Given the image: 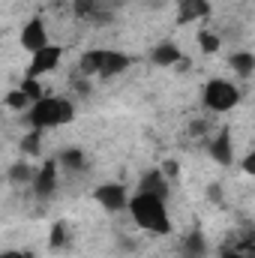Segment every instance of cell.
<instances>
[{
    "instance_id": "6da1fadb",
    "label": "cell",
    "mask_w": 255,
    "mask_h": 258,
    "mask_svg": "<svg viewBox=\"0 0 255 258\" xmlns=\"http://www.w3.org/2000/svg\"><path fill=\"white\" fill-rule=\"evenodd\" d=\"M129 213H132L135 225H141L144 231H153V234H168L171 231V219H168L162 195L135 192L129 198Z\"/></svg>"
},
{
    "instance_id": "7a4b0ae2",
    "label": "cell",
    "mask_w": 255,
    "mask_h": 258,
    "mask_svg": "<svg viewBox=\"0 0 255 258\" xmlns=\"http://www.w3.org/2000/svg\"><path fill=\"white\" fill-rule=\"evenodd\" d=\"M72 117H75V105L63 96H45V99L33 102L27 111V123L33 129L63 126V123H72Z\"/></svg>"
},
{
    "instance_id": "3957f363",
    "label": "cell",
    "mask_w": 255,
    "mask_h": 258,
    "mask_svg": "<svg viewBox=\"0 0 255 258\" xmlns=\"http://www.w3.org/2000/svg\"><path fill=\"white\" fill-rule=\"evenodd\" d=\"M237 99H240V93H237V87H234L231 81L213 78V81L204 84V105H207L210 111H216V114L231 111V108L237 105Z\"/></svg>"
},
{
    "instance_id": "277c9868",
    "label": "cell",
    "mask_w": 255,
    "mask_h": 258,
    "mask_svg": "<svg viewBox=\"0 0 255 258\" xmlns=\"http://www.w3.org/2000/svg\"><path fill=\"white\" fill-rule=\"evenodd\" d=\"M60 57H63V48H60V45H45L42 51H36V54H33L27 75H30V78H39V75L54 72L57 63H60Z\"/></svg>"
},
{
    "instance_id": "5b68a950",
    "label": "cell",
    "mask_w": 255,
    "mask_h": 258,
    "mask_svg": "<svg viewBox=\"0 0 255 258\" xmlns=\"http://www.w3.org/2000/svg\"><path fill=\"white\" fill-rule=\"evenodd\" d=\"M93 198H96L105 210H111V213L129 207V195H126V189H123L120 183H102V186H96Z\"/></svg>"
},
{
    "instance_id": "8992f818",
    "label": "cell",
    "mask_w": 255,
    "mask_h": 258,
    "mask_svg": "<svg viewBox=\"0 0 255 258\" xmlns=\"http://www.w3.org/2000/svg\"><path fill=\"white\" fill-rule=\"evenodd\" d=\"M21 45H24L27 51H33V54L48 45V33H45L42 18H30V21L24 24V30H21Z\"/></svg>"
},
{
    "instance_id": "52a82bcc",
    "label": "cell",
    "mask_w": 255,
    "mask_h": 258,
    "mask_svg": "<svg viewBox=\"0 0 255 258\" xmlns=\"http://www.w3.org/2000/svg\"><path fill=\"white\" fill-rule=\"evenodd\" d=\"M54 189H57V162L48 159V162L36 171V177H33V192L39 195V198H51Z\"/></svg>"
},
{
    "instance_id": "ba28073f",
    "label": "cell",
    "mask_w": 255,
    "mask_h": 258,
    "mask_svg": "<svg viewBox=\"0 0 255 258\" xmlns=\"http://www.w3.org/2000/svg\"><path fill=\"white\" fill-rule=\"evenodd\" d=\"M210 156L219 165H231L234 162V147H231V132L228 129H219L216 132V138L210 141Z\"/></svg>"
},
{
    "instance_id": "9c48e42d",
    "label": "cell",
    "mask_w": 255,
    "mask_h": 258,
    "mask_svg": "<svg viewBox=\"0 0 255 258\" xmlns=\"http://www.w3.org/2000/svg\"><path fill=\"white\" fill-rule=\"evenodd\" d=\"M210 15V3L207 0H180V12H177V24H189L198 18Z\"/></svg>"
},
{
    "instance_id": "30bf717a",
    "label": "cell",
    "mask_w": 255,
    "mask_h": 258,
    "mask_svg": "<svg viewBox=\"0 0 255 258\" xmlns=\"http://www.w3.org/2000/svg\"><path fill=\"white\" fill-rule=\"evenodd\" d=\"M138 192H150V195H168V177L162 171H147L138 183Z\"/></svg>"
},
{
    "instance_id": "8fae6325",
    "label": "cell",
    "mask_w": 255,
    "mask_h": 258,
    "mask_svg": "<svg viewBox=\"0 0 255 258\" xmlns=\"http://www.w3.org/2000/svg\"><path fill=\"white\" fill-rule=\"evenodd\" d=\"M105 57H108V51L105 48H93V51H84L81 54V75H99L102 72V66H105Z\"/></svg>"
},
{
    "instance_id": "7c38bea8",
    "label": "cell",
    "mask_w": 255,
    "mask_h": 258,
    "mask_svg": "<svg viewBox=\"0 0 255 258\" xmlns=\"http://www.w3.org/2000/svg\"><path fill=\"white\" fill-rule=\"evenodd\" d=\"M183 54H180V48L174 45V42H162V45H156L153 48V54H150V60L156 66H174V63H183L180 60Z\"/></svg>"
},
{
    "instance_id": "4fadbf2b",
    "label": "cell",
    "mask_w": 255,
    "mask_h": 258,
    "mask_svg": "<svg viewBox=\"0 0 255 258\" xmlns=\"http://www.w3.org/2000/svg\"><path fill=\"white\" fill-rule=\"evenodd\" d=\"M129 63H132V57H126L123 51H108V57H105V66H102L99 78H114V75L126 72Z\"/></svg>"
},
{
    "instance_id": "5bb4252c",
    "label": "cell",
    "mask_w": 255,
    "mask_h": 258,
    "mask_svg": "<svg viewBox=\"0 0 255 258\" xmlns=\"http://www.w3.org/2000/svg\"><path fill=\"white\" fill-rule=\"evenodd\" d=\"M204 252H207V240L198 228H192L183 240V258H204Z\"/></svg>"
},
{
    "instance_id": "9a60e30c",
    "label": "cell",
    "mask_w": 255,
    "mask_h": 258,
    "mask_svg": "<svg viewBox=\"0 0 255 258\" xmlns=\"http://www.w3.org/2000/svg\"><path fill=\"white\" fill-rule=\"evenodd\" d=\"M231 69L240 75V78H249L255 72V54L249 51H237V54H231Z\"/></svg>"
},
{
    "instance_id": "2e32d148",
    "label": "cell",
    "mask_w": 255,
    "mask_h": 258,
    "mask_svg": "<svg viewBox=\"0 0 255 258\" xmlns=\"http://www.w3.org/2000/svg\"><path fill=\"white\" fill-rule=\"evenodd\" d=\"M42 132H45V129H30V132L21 138V150H24L27 156H39V153H42Z\"/></svg>"
},
{
    "instance_id": "e0dca14e",
    "label": "cell",
    "mask_w": 255,
    "mask_h": 258,
    "mask_svg": "<svg viewBox=\"0 0 255 258\" xmlns=\"http://www.w3.org/2000/svg\"><path fill=\"white\" fill-rule=\"evenodd\" d=\"M60 165L66 171H84V153L78 147H66L60 153Z\"/></svg>"
},
{
    "instance_id": "ac0fdd59",
    "label": "cell",
    "mask_w": 255,
    "mask_h": 258,
    "mask_svg": "<svg viewBox=\"0 0 255 258\" xmlns=\"http://www.w3.org/2000/svg\"><path fill=\"white\" fill-rule=\"evenodd\" d=\"M33 177H36V174H33V168H30L24 159L9 168V180H12V183H33Z\"/></svg>"
},
{
    "instance_id": "d6986e66",
    "label": "cell",
    "mask_w": 255,
    "mask_h": 258,
    "mask_svg": "<svg viewBox=\"0 0 255 258\" xmlns=\"http://www.w3.org/2000/svg\"><path fill=\"white\" fill-rule=\"evenodd\" d=\"M72 12H75V18H90L93 21V15L99 12V3L96 0H72Z\"/></svg>"
},
{
    "instance_id": "ffe728a7",
    "label": "cell",
    "mask_w": 255,
    "mask_h": 258,
    "mask_svg": "<svg viewBox=\"0 0 255 258\" xmlns=\"http://www.w3.org/2000/svg\"><path fill=\"white\" fill-rule=\"evenodd\" d=\"M198 45H201L204 54H216V51H219V36H216L213 30H201V33H198Z\"/></svg>"
},
{
    "instance_id": "44dd1931",
    "label": "cell",
    "mask_w": 255,
    "mask_h": 258,
    "mask_svg": "<svg viewBox=\"0 0 255 258\" xmlns=\"http://www.w3.org/2000/svg\"><path fill=\"white\" fill-rule=\"evenodd\" d=\"M21 90L27 93V99H30V102H39V99H45V93H42V84H39L36 78H30V75L21 81Z\"/></svg>"
},
{
    "instance_id": "7402d4cb",
    "label": "cell",
    "mask_w": 255,
    "mask_h": 258,
    "mask_svg": "<svg viewBox=\"0 0 255 258\" xmlns=\"http://www.w3.org/2000/svg\"><path fill=\"white\" fill-rule=\"evenodd\" d=\"M3 102H6V105H9L12 111H24V105H33V102L27 99V93H24L21 87H18V90H12V93H6V99H3Z\"/></svg>"
},
{
    "instance_id": "603a6c76",
    "label": "cell",
    "mask_w": 255,
    "mask_h": 258,
    "mask_svg": "<svg viewBox=\"0 0 255 258\" xmlns=\"http://www.w3.org/2000/svg\"><path fill=\"white\" fill-rule=\"evenodd\" d=\"M66 240H69V234H66V222H54V225H51V237H48L51 249H60Z\"/></svg>"
},
{
    "instance_id": "cb8c5ba5",
    "label": "cell",
    "mask_w": 255,
    "mask_h": 258,
    "mask_svg": "<svg viewBox=\"0 0 255 258\" xmlns=\"http://www.w3.org/2000/svg\"><path fill=\"white\" fill-rule=\"evenodd\" d=\"M237 252H243L246 258H255V234H252V237H246V240H240Z\"/></svg>"
},
{
    "instance_id": "d4e9b609",
    "label": "cell",
    "mask_w": 255,
    "mask_h": 258,
    "mask_svg": "<svg viewBox=\"0 0 255 258\" xmlns=\"http://www.w3.org/2000/svg\"><path fill=\"white\" fill-rule=\"evenodd\" d=\"M162 174H165V177H177V174H180V168H177V162H174V159H168V162L162 165Z\"/></svg>"
},
{
    "instance_id": "484cf974",
    "label": "cell",
    "mask_w": 255,
    "mask_h": 258,
    "mask_svg": "<svg viewBox=\"0 0 255 258\" xmlns=\"http://www.w3.org/2000/svg\"><path fill=\"white\" fill-rule=\"evenodd\" d=\"M0 258H33V252H27V249H9V252H3Z\"/></svg>"
},
{
    "instance_id": "4316f807",
    "label": "cell",
    "mask_w": 255,
    "mask_h": 258,
    "mask_svg": "<svg viewBox=\"0 0 255 258\" xmlns=\"http://www.w3.org/2000/svg\"><path fill=\"white\" fill-rule=\"evenodd\" d=\"M243 171H246V174H252V177H255V150L249 153V156H246V159H243Z\"/></svg>"
},
{
    "instance_id": "83f0119b",
    "label": "cell",
    "mask_w": 255,
    "mask_h": 258,
    "mask_svg": "<svg viewBox=\"0 0 255 258\" xmlns=\"http://www.w3.org/2000/svg\"><path fill=\"white\" fill-rule=\"evenodd\" d=\"M216 258H246V255L237 252V249H228V252H222V255H216Z\"/></svg>"
},
{
    "instance_id": "f1b7e54d",
    "label": "cell",
    "mask_w": 255,
    "mask_h": 258,
    "mask_svg": "<svg viewBox=\"0 0 255 258\" xmlns=\"http://www.w3.org/2000/svg\"><path fill=\"white\" fill-rule=\"evenodd\" d=\"M75 87H78V90H81V93H87V90H90V87H87V81H84V78H75Z\"/></svg>"
}]
</instances>
